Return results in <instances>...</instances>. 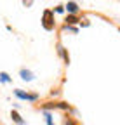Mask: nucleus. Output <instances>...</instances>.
Segmentation results:
<instances>
[{"label":"nucleus","mask_w":120,"mask_h":125,"mask_svg":"<svg viewBox=\"0 0 120 125\" xmlns=\"http://www.w3.org/2000/svg\"><path fill=\"white\" fill-rule=\"evenodd\" d=\"M42 24H44V28H45L47 31H51V30H54V14H52V10H44V18H42Z\"/></svg>","instance_id":"1"},{"label":"nucleus","mask_w":120,"mask_h":125,"mask_svg":"<svg viewBox=\"0 0 120 125\" xmlns=\"http://www.w3.org/2000/svg\"><path fill=\"white\" fill-rule=\"evenodd\" d=\"M14 92H16V96L19 99H26V101H37V97H38L37 94H28V92H23L21 89H16Z\"/></svg>","instance_id":"2"},{"label":"nucleus","mask_w":120,"mask_h":125,"mask_svg":"<svg viewBox=\"0 0 120 125\" xmlns=\"http://www.w3.org/2000/svg\"><path fill=\"white\" fill-rule=\"evenodd\" d=\"M44 108H61V109H70V106L66 103H47L44 104Z\"/></svg>","instance_id":"3"},{"label":"nucleus","mask_w":120,"mask_h":125,"mask_svg":"<svg viewBox=\"0 0 120 125\" xmlns=\"http://www.w3.org/2000/svg\"><path fill=\"white\" fill-rule=\"evenodd\" d=\"M19 75H21L23 80H26V82H32V80H33V73L30 71V70H21Z\"/></svg>","instance_id":"4"},{"label":"nucleus","mask_w":120,"mask_h":125,"mask_svg":"<svg viewBox=\"0 0 120 125\" xmlns=\"http://www.w3.org/2000/svg\"><path fill=\"white\" fill-rule=\"evenodd\" d=\"M66 10H68L70 14L78 12V5H77V2H68V4H66Z\"/></svg>","instance_id":"5"},{"label":"nucleus","mask_w":120,"mask_h":125,"mask_svg":"<svg viewBox=\"0 0 120 125\" xmlns=\"http://www.w3.org/2000/svg\"><path fill=\"white\" fill-rule=\"evenodd\" d=\"M11 116H12V120L16 122L18 125H24V122H23V118L19 116V113H18V111H12V113H11Z\"/></svg>","instance_id":"6"},{"label":"nucleus","mask_w":120,"mask_h":125,"mask_svg":"<svg viewBox=\"0 0 120 125\" xmlns=\"http://www.w3.org/2000/svg\"><path fill=\"white\" fill-rule=\"evenodd\" d=\"M75 23H78V19L75 18L73 14H70L68 18H66V24H68V26H71V24H75Z\"/></svg>","instance_id":"7"},{"label":"nucleus","mask_w":120,"mask_h":125,"mask_svg":"<svg viewBox=\"0 0 120 125\" xmlns=\"http://www.w3.org/2000/svg\"><path fill=\"white\" fill-rule=\"evenodd\" d=\"M0 80H2V82H9L11 78H9V75H7V73H0Z\"/></svg>","instance_id":"8"},{"label":"nucleus","mask_w":120,"mask_h":125,"mask_svg":"<svg viewBox=\"0 0 120 125\" xmlns=\"http://www.w3.org/2000/svg\"><path fill=\"white\" fill-rule=\"evenodd\" d=\"M65 125H77V123H75L73 118H66V120H65Z\"/></svg>","instance_id":"9"},{"label":"nucleus","mask_w":120,"mask_h":125,"mask_svg":"<svg viewBox=\"0 0 120 125\" xmlns=\"http://www.w3.org/2000/svg\"><path fill=\"white\" fill-rule=\"evenodd\" d=\"M45 118H47V125H54L52 120H51V115H45Z\"/></svg>","instance_id":"10"},{"label":"nucleus","mask_w":120,"mask_h":125,"mask_svg":"<svg viewBox=\"0 0 120 125\" xmlns=\"http://www.w3.org/2000/svg\"><path fill=\"white\" fill-rule=\"evenodd\" d=\"M23 4H24V5H32L33 0H23Z\"/></svg>","instance_id":"11"}]
</instances>
